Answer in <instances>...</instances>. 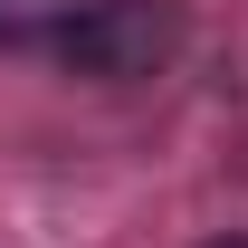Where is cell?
<instances>
[{"mask_svg":"<svg viewBox=\"0 0 248 248\" xmlns=\"http://www.w3.org/2000/svg\"><path fill=\"white\" fill-rule=\"evenodd\" d=\"M172 48H182V10H172V0H86L58 29V58L77 67V77H105V86L153 77Z\"/></svg>","mask_w":248,"mask_h":248,"instance_id":"obj_1","label":"cell"},{"mask_svg":"<svg viewBox=\"0 0 248 248\" xmlns=\"http://www.w3.org/2000/svg\"><path fill=\"white\" fill-rule=\"evenodd\" d=\"M210 248H248V239H210Z\"/></svg>","mask_w":248,"mask_h":248,"instance_id":"obj_2","label":"cell"}]
</instances>
